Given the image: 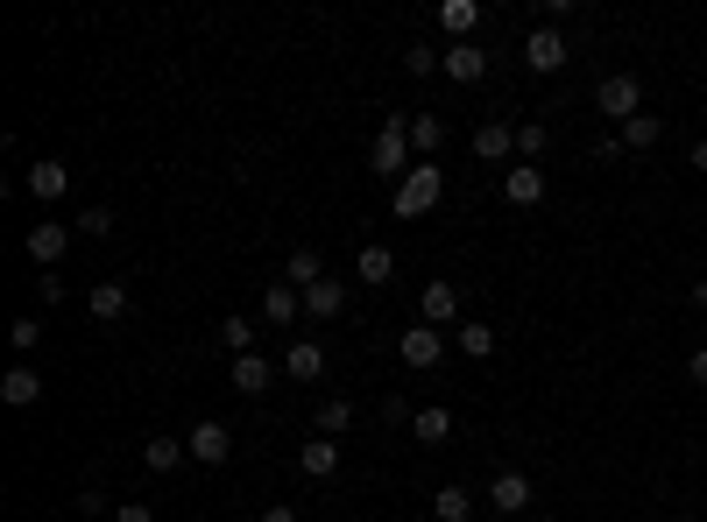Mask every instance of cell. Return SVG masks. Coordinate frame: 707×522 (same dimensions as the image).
<instances>
[{
  "instance_id": "14",
  "label": "cell",
  "mask_w": 707,
  "mask_h": 522,
  "mask_svg": "<svg viewBox=\"0 0 707 522\" xmlns=\"http://www.w3.org/2000/svg\"><path fill=\"white\" fill-rule=\"evenodd\" d=\"M488 509H495V515L531 509V480H524V473H495V480H488Z\"/></svg>"
},
{
  "instance_id": "30",
  "label": "cell",
  "mask_w": 707,
  "mask_h": 522,
  "mask_svg": "<svg viewBox=\"0 0 707 522\" xmlns=\"http://www.w3.org/2000/svg\"><path fill=\"white\" fill-rule=\"evenodd\" d=\"M347 423H354V402H347V396H326V402H319V438H340Z\"/></svg>"
},
{
  "instance_id": "20",
  "label": "cell",
  "mask_w": 707,
  "mask_h": 522,
  "mask_svg": "<svg viewBox=\"0 0 707 522\" xmlns=\"http://www.w3.org/2000/svg\"><path fill=\"white\" fill-rule=\"evenodd\" d=\"M438 142H446V121H438V113H411V149H417V163H432Z\"/></svg>"
},
{
  "instance_id": "3",
  "label": "cell",
  "mask_w": 707,
  "mask_h": 522,
  "mask_svg": "<svg viewBox=\"0 0 707 522\" xmlns=\"http://www.w3.org/2000/svg\"><path fill=\"white\" fill-rule=\"evenodd\" d=\"M595 106L608 113V121H623V127H629V121L644 113V85L629 79V71H608V79L595 85Z\"/></svg>"
},
{
  "instance_id": "39",
  "label": "cell",
  "mask_w": 707,
  "mask_h": 522,
  "mask_svg": "<svg viewBox=\"0 0 707 522\" xmlns=\"http://www.w3.org/2000/svg\"><path fill=\"white\" fill-rule=\"evenodd\" d=\"M686 297H694V304H700V311H707V276H700L694 289H686Z\"/></svg>"
},
{
  "instance_id": "16",
  "label": "cell",
  "mask_w": 707,
  "mask_h": 522,
  "mask_svg": "<svg viewBox=\"0 0 707 522\" xmlns=\"http://www.w3.org/2000/svg\"><path fill=\"white\" fill-rule=\"evenodd\" d=\"M503 198H509V205H538V198H545V170H538V163H517V170L503 177Z\"/></svg>"
},
{
  "instance_id": "41",
  "label": "cell",
  "mask_w": 707,
  "mask_h": 522,
  "mask_svg": "<svg viewBox=\"0 0 707 522\" xmlns=\"http://www.w3.org/2000/svg\"><path fill=\"white\" fill-rule=\"evenodd\" d=\"M700 113H707V100H700Z\"/></svg>"
},
{
  "instance_id": "6",
  "label": "cell",
  "mask_w": 707,
  "mask_h": 522,
  "mask_svg": "<svg viewBox=\"0 0 707 522\" xmlns=\"http://www.w3.org/2000/svg\"><path fill=\"white\" fill-rule=\"evenodd\" d=\"M396 354H404V367H438L446 332H438V325H411V332H396Z\"/></svg>"
},
{
  "instance_id": "35",
  "label": "cell",
  "mask_w": 707,
  "mask_h": 522,
  "mask_svg": "<svg viewBox=\"0 0 707 522\" xmlns=\"http://www.w3.org/2000/svg\"><path fill=\"white\" fill-rule=\"evenodd\" d=\"M8 346H14V354H36V346H43V325H36V318H14V325H8Z\"/></svg>"
},
{
  "instance_id": "18",
  "label": "cell",
  "mask_w": 707,
  "mask_h": 522,
  "mask_svg": "<svg viewBox=\"0 0 707 522\" xmlns=\"http://www.w3.org/2000/svg\"><path fill=\"white\" fill-rule=\"evenodd\" d=\"M438 29H446L453 43H474V29H482V8H474V0H446V8H438Z\"/></svg>"
},
{
  "instance_id": "7",
  "label": "cell",
  "mask_w": 707,
  "mask_h": 522,
  "mask_svg": "<svg viewBox=\"0 0 707 522\" xmlns=\"http://www.w3.org/2000/svg\"><path fill=\"white\" fill-rule=\"evenodd\" d=\"M566 57H573V50H566V35L552 29V22H545V29H531V43H524V64H531V71H559Z\"/></svg>"
},
{
  "instance_id": "38",
  "label": "cell",
  "mask_w": 707,
  "mask_h": 522,
  "mask_svg": "<svg viewBox=\"0 0 707 522\" xmlns=\"http://www.w3.org/2000/svg\"><path fill=\"white\" fill-rule=\"evenodd\" d=\"M686 375H694L700 389H707V346H694V360H686Z\"/></svg>"
},
{
  "instance_id": "1",
  "label": "cell",
  "mask_w": 707,
  "mask_h": 522,
  "mask_svg": "<svg viewBox=\"0 0 707 522\" xmlns=\"http://www.w3.org/2000/svg\"><path fill=\"white\" fill-rule=\"evenodd\" d=\"M411 156H417V149H411V121H404V113H382V134H375L368 163L382 170V177L404 184V177H411Z\"/></svg>"
},
{
  "instance_id": "32",
  "label": "cell",
  "mask_w": 707,
  "mask_h": 522,
  "mask_svg": "<svg viewBox=\"0 0 707 522\" xmlns=\"http://www.w3.org/2000/svg\"><path fill=\"white\" fill-rule=\"evenodd\" d=\"M545 149H552V127H545V121H524V127H517V156H524V163H538Z\"/></svg>"
},
{
  "instance_id": "15",
  "label": "cell",
  "mask_w": 707,
  "mask_h": 522,
  "mask_svg": "<svg viewBox=\"0 0 707 522\" xmlns=\"http://www.w3.org/2000/svg\"><path fill=\"white\" fill-rule=\"evenodd\" d=\"M283 375H291V381H319V375H326V346H319V339H297L291 354H283Z\"/></svg>"
},
{
  "instance_id": "26",
  "label": "cell",
  "mask_w": 707,
  "mask_h": 522,
  "mask_svg": "<svg viewBox=\"0 0 707 522\" xmlns=\"http://www.w3.org/2000/svg\"><path fill=\"white\" fill-rule=\"evenodd\" d=\"M297 311H304L297 289H291V283H270V297H262V318H270V325H291Z\"/></svg>"
},
{
  "instance_id": "12",
  "label": "cell",
  "mask_w": 707,
  "mask_h": 522,
  "mask_svg": "<svg viewBox=\"0 0 707 522\" xmlns=\"http://www.w3.org/2000/svg\"><path fill=\"white\" fill-rule=\"evenodd\" d=\"M446 79H453V85H482V79H488V50H482V43H453V50H446Z\"/></svg>"
},
{
  "instance_id": "21",
  "label": "cell",
  "mask_w": 707,
  "mask_h": 522,
  "mask_svg": "<svg viewBox=\"0 0 707 522\" xmlns=\"http://www.w3.org/2000/svg\"><path fill=\"white\" fill-rule=\"evenodd\" d=\"M297 467L312 473V480H333V473H340V444H333V438H312V444L297 452Z\"/></svg>"
},
{
  "instance_id": "33",
  "label": "cell",
  "mask_w": 707,
  "mask_h": 522,
  "mask_svg": "<svg viewBox=\"0 0 707 522\" xmlns=\"http://www.w3.org/2000/svg\"><path fill=\"white\" fill-rule=\"evenodd\" d=\"M404 71H411V79H432V71H446V57H438L432 43H411L404 50Z\"/></svg>"
},
{
  "instance_id": "19",
  "label": "cell",
  "mask_w": 707,
  "mask_h": 522,
  "mask_svg": "<svg viewBox=\"0 0 707 522\" xmlns=\"http://www.w3.org/2000/svg\"><path fill=\"white\" fill-rule=\"evenodd\" d=\"M85 311L100 318V325H113V318H128V283H92Z\"/></svg>"
},
{
  "instance_id": "10",
  "label": "cell",
  "mask_w": 707,
  "mask_h": 522,
  "mask_svg": "<svg viewBox=\"0 0 707 522\" xmlns=\"http://www.w3.org/2000/svg\"><path fill=\"white\" fill-rule=\"evenodd\" d=\"M474 156H482V163H509V156H517V127H509V121H482V127H474Z\"/></svg>"
},
{
  "instance_id": "34",
  "label": "cell",
  "mask_w": 707,
  "mask_h": 522,
  "mask_svg": "<svg viewBox=\"0 0 707 522\" xmlns=\"http://www.w3.org/2000/svg\"><path fill=\"white\" fill-rule=\"evenodd\" d=\"M71 234H92V240H107V234H113V212H107V205H85L79 219H71Z\"/></svg>"
},
{
  "instance_id": "23",
  "label": "cell",
  "mask_w": 707,
  "mask_h": 522,
  "mask_svg": "<svg viewBox=\"0 0 707 522\" xmlns=\"http://www.w3.org/2000/svg\"><path fill=\"white\" fill-rule=\"evenodd\" d=\"M178 459H191V452H184V438H163V431H156V438L142 444V467H149V473H170Z\"/></svg>"
},
{
  "instance_id": "24",
  "label": "cell",
  "mask_w": 707,
  "mask_h": 522,
  "mask_svg": "<svg viewBox=\"0 0 707 522\" xmlns=\"http://www.w3.org/2000/svg\"><path fill=\"white\" fill-rule=\"evenodd\" d=\"M658 142H665V121H658V113H637V121L623 127V156H629V149L644 156V149H658Z\"/></svg>"
},
{
  "instance_id": "11",
  "label": "cell",
  "mask_w": 707,
  "mask_h": 522,
  "mask_svg": "<svg viewBox=\"0 0 707 522\" xmlns=\"http://www.w3.org/2000/svg\"><path fill=\"white\" fill-rule=\"evenodd\" d=\"M417 311H425V325H438V332H446V325H461V289H453V283H425Z\"/></svg>"
},
{
  "instance_id": "40",
  "label": "cell",
  "mask_w": 707,
  "mask_h": 522,
  "mask_svg": "<svg viewBox=\"0 0 707 522\" xmlns=\"http://www.w3.org/2000/svg\"><path fill=\"white\" fill-rule=\"evenodd\" d=\"M694 170H707V142H694Z\"/></svg>"
},
{
  "instance_id": "22",
  "label": "cell",
  "mask_w": 707,
  "mask_h": 522,
  "mask_svg": "<svg viewBox=\"0 0 707 522\" xmlns=\"http://www.w3.org/2000/svg\"><path fill=\"white\" fill-rule=\"evenodd\" d=\"M453 346H461L467 360H488V354H495V325H482V318H461V332H453Z\"/></svg>"
},
{
  "instance_id": "31",
  "label": "cell",
  "mask_w": 707,
  "mask_h": 522,
  "mask_svg": "<svg viewBox=\"0 0 707 522\" xmlns=\"http://www.w3.org/2000/svg\"><path fill=\"white\" fill-rule=\"evenodd\" d=\"M432 515H438V522H467V515H474L467 488H438V494H432Z\"/></svg>"
},
{
  "instance_id": "17",
  "label": "cell",
  "mask_w": 707,
  "mask_h": 522,
  "mask_svg": "<svg viewBox=\"0 0 707 522\" xmlns=\"http://www.w3.org/2000/svg\"><path fill=\"white\" fill-rule=\"evenodd\" d=\"M297 297H304V311H312V318H340V311H347V283H312V289H297Z\"/></svg>"
},
{
  "instance_id": "2",
  "label": "cell",
  "mask_w": 707,
  "mask_h": 522,
  "mask_svg": "<svg viewBox=\"0 0 707 522\" xmlns=\"http://www.w3.org/2000/svg\"><path fill=\"white\" fill-rule=\"evenodd\" d=\"M446 198V170L438 163H411V177L396 184V219H417V212H432Z\"/></svg>"
},
{
  "instance_id": "25",
  "label": "cell",
  "mask_w": 707,
  "mask_h": 522,
  "mask_svg": "<svg viewBox=\"0 0 707 522\" xmlns=\"http://www.w3.org/2000/svg\"><path fill=\"white\" fill-rule=\"evenodd\" d=\"M354 268H361V283H375V289H382V283L396 276V255H390V247H375V240H368V247L354 255Z\"/></svg>"
},
{
  "instance_id": "37",
  "label": "cell",
  "mask_w": 707,
  "mask_h": 522,
  "mask_svg": "<svg viewBox=\"0 0 707 522\" xmlns=\"http://www.w3.org/2000/svg\"><path fill=\"white\" fill-rule=\"evenodd\" d=\"M262 522H304V515L291 509V501H270V509H262Z\"/></svg>"
},
{
  "instance_id": "9",
  "label": "cell",
  "mask_w": 707,
  "mask_h": 522,
  "mask_svg": "<svg viewBox=\"0 0 707 522\" xmlns=\"http://www.w3.org/2000/svg\"><path fill=\"white\" fill-rule=\"evenodd\" d=\"M22 191H29V198H43V205H50V198H64V191H71V170L43 156V163H29V170H22Z\"/></svg>"
},
{
  "instance_id": "28",
  "label": "cell",
  "mask_w": 707,
  "mask_h": 522,
  "mask_svg": "<svg viewBox=\"0 0 707 522\" xmlns=\"http://www.w3.org/2000/svg\"><path fill=\"white\" fill-rule=\"evenodd\" d=\"M234 389H241V396H262V389H270V360H262V354H241V360H234Z\"/></svg>"
},
{
  "instance_id": "29",
  "label": "cell",
  "mask_w": 707,
  "mask_h": 522,
  "mask_svg": "<svg viewBox=\"0 0 707 522\" xmlns=\"http://www.w3.org/2000/svg\"><path fill=\"white\" fill-rule=\"evenodd\" d=\"M220 346H226V354H255V318H220Z\"/></svg>"
},
{
  "instance_id": "27",
  "label": "cell",
  "mask_w": 707,
  "mask_h": 522,
  "mask_svg": "<svg viewBox=\"0 0 707 522\" xmlns=\"http://www.w3.org/2000/svg\"><path fill=\"white\" fill-rule=\"evenodd\" d=\"M411 431L425 438V444H446V438H453V410H446V402H432V410L411 417Z\"/></svg>"
},
{
  "instance_id": "4",
  "label": "cell",
  "mask_w": 707,
  "mask_h": 522,
  "mask_svg": "<svg viewBox=\"0 0 707 522\" xmlns=\"http://www.w3.org/2000/svg\"><path fill=\"white\" fill-rule=\"evenodd\" d=\"M22 247H29V262L50 276V268L64 262V247H71V226H64V219H43V226H29V240H22Z\"/></svg>"
},
{
  "instance_id": "36",
  "label": "cell",
  "mask_w": 707,
  "mask_h": 522,
  "mask_svg": "<svg viewBox=\"0 0 707 522\" xmlns=\"http://www.w3.org/2000/svg\"><path fill=\"white\" fill-rule=\"evenodd\" d=\"M113 522H156V509H149V501H121V509H113Z\"/></svg>"
},
{
  "instance_id": "5",
  "label": "cell",
  "mask_w": 707,
  "mask_h": 522,
  "mask_svg": "<svg viewBox=\"0 0 707 522\" xmlns=\"http://www.w3.org/2000/svg\"><path fill=\"white\" fill-rule=\"evenodd\" d=\"M184 452L199 459V467H226V452H234V438H226V423H191V438H184Z\"/></svg>"
},
{
  "instance_id": "13",
  "label": "cell",
  "mask_w": 707,
  "mask_h": 522,
  "mask_svg": "<svg viewBox=\"0 0 707 522\" xmlns=\"http://www.w3.org/2000/svg\"><path fill=\"white\" fill-rule=\"evenodd\" d=\"M283 283H291V289L326 283V255H319V247H291V255H283Z\"/></svg>"
},
{
  "instance_id": "8",
  "label": "cell",
  "mask_w": 707,
  "mask_h": 522,
  "mask_svg": "<svg viewBox=\"0 0 707 522\" xmlns=\"http://www.w3.org/2000/svg\"><path fill=\"white\" fill-rule=\"evenodd\" d=\"M0 402H8V410H36V402H43V375H36V367H8V375H0Z\"/></svg>"
}]
</instances>
